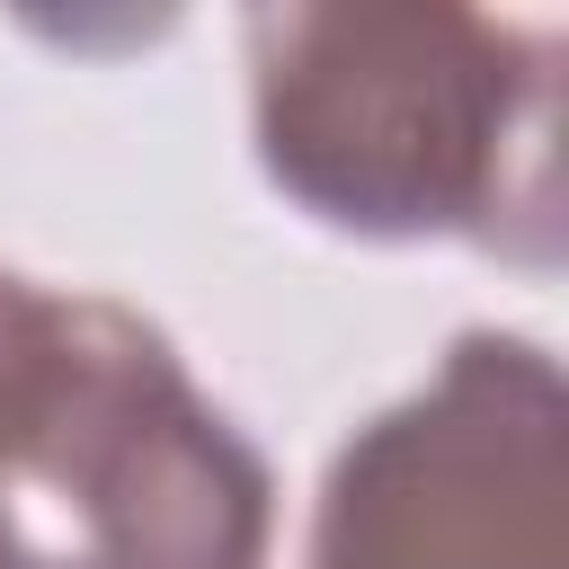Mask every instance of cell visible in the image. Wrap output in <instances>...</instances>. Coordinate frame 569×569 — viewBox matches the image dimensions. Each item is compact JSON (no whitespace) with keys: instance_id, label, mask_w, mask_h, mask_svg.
I'll return each instance as SVG.
<instances>
[{"instance_id":"277c9868","label":"cell","mask_w":569,"mask_h":569,"mask_svg":"<svg viewBox=\"0 0 569 569\" xmlns=\"http://www.w3.org/2000/svg\"><path fill=\"white\" fill-rule=\"evenodd\" d=\"M62 320H71L62 293H36L27 276L0 267V480H9V453L36 418V400H44V373L62 356Z\"/></svg>"},{"instance_id":"6da1fadb","label":"cell","mask_w":569,"mask_h":569,"mask_svg":"<svg viewBox=\"0 0 569 569\" xmlns=\"http://www.w3.org/2000/svg\"><path fill=\"white\" fill-rule=\"evenodd\" d=\"M249 53L258 151L320 222L489 231L516 98H542V71H498L507 36L445 9H267Z\"/></svg>"},{"instance_id":"5b68a950","label":"cell","mask_w":569,"mask_h":569,"mask_svg":"<svg viewBox=\"0 0 569 569\" xmlns=\"http://www.w3.org/2000/svg\"><path fill=\"white\" fill-rule=\"evenodd\" d=\"M0 569H107L98 551H44L27 542V525L9 516V480H0Z\"/></svg>"},{"instance_id":"7a4b0ae2","label":"cell","mask_w":569,"mask_h":569,"mask_svg":"<svg viewBox=\"0 0 569 569\" xmlns=\"http://www.w3.org/2000/svg\"><path fill=\"white\" fill-rule=\"evenodd\" d=\"M560 373L525 338H462L453 365L356 427L320 489L311 569H569Z\"/></svg>"},{"instance_id":"3957f363","label":"cell","mask_w":569,"mask_h":569,"mask_svg":"<svg viewBox=\"0 0 569 569\" xmlns=\"http://www.w3.org/2000/svg\"><path fill=\"white\" fill-rule=\"evenodd\" d=\"M80 507L107 569H258L267 471L187 391L169 338L116 302H71L53 382L9 453Z\"/></svg>"}]
</instances>
